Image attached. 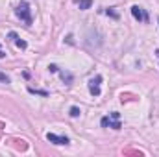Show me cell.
<instances>
[{
    "label": "cell",
    "mask_w": 159,
    "mask_h": 157,
    "mask_svg": "<svg viewBox=\"0 0 159 157\" xmlns=\"http://www.w3.org/2000/svg\"><path fill=\"white\" fill-rule=\"evenodd\" d=\"M100 83H102V76H94V78L89 79V92L93 96H100Z\"/></svg>",
    "instance_id": "obj_3"
},
{
    "label": "cell",
    "mask_w": 159,
    "mask_h": 157,
    "mask_svg": "<svg viewBox=\"0 0 159 157\" xmlns=\"http://www.w3.org/2000/svg\"><path fill=\"white\" fill-rule=\"evenodd\" d=\"M100 124H102V128L120 129V128H122V124H120V113H119V111H113V113H109L107 117H104L102 120H100Z\"/></svg>",
    "instance_id": "obj_2"
},
{
    "label": "cell",
    "mask_w": 159,
    "mask_h": 157,
    "mask_svg": "<svg viewBox=\"0 0 159 157\" xmlns=\"http://www.w3.org/2000/svg\"><path fill=\"white\" fill-rule=\"evenodd\" d=\"M131 15H133V19L139 20V22H148V13H146L141 6H133V7H131Z\"/></svg>",
    "instance_id": "obj_4"
},
{
    "label": "cell",
    "mask_w": 159,
    "mask_h": 157,
    "mask_svg": "<svg viewBox=\"0 0 159 157\" xmlns=\"http://www.w3.org/2000/svg\"><path fill=\"white\" fill-rule=\"evenodd\" d=\"M46 139L54 144H70V139L69 137H61V135H56V133H46Z\"/></svg>",
    "instance_id": "obj_5"
},
{
    "label": "cell",
    "mask_w": 159,
    "mask_h": 157,
    "mask_svg": "<svg viewBox=\"0 0 159 157\" xmlns=\"http://www.w3.org/2000/svg\"><path fill=\"white\" fill-rule=\"evenodd\" d=\"M61 78H63V81H67V83H70V81H72V76H70L69 72H61Z\"/></svg>",
    "instance_id": "obj_11"
},
{
    "label": "cell",
    "mask_w": 159,
    "mask_h": 157,
    "mask_svg": "<svg viewBox=\"0 0 159 157\" xmlns=\"http://www.w3.org/2000/svg\"><path fill=\"white\" fill-rule=\"evenodd\" d=\"M76 4H78L80 9H89L93 6V0H76Z\"/></svg>",
    "instance_id": "obj_7"
},
{
    "label": "cell",
    "mask_w": 159,
    "mask_h": 157,
    "mask_svg": "<svg viewBox=\"0 0 159 157\" xmlns=\"http://www.w3.org/2000/svg\"><path fill=\"white\" fill-rule=\"evenodd\" d=\"M0 81H2V83H9L11 79H9V76H7L6 72H2V70H0Z\"/></svg>",
    "instance_id": "obj_9"
},
{
    "label": "cell",
    "mask_w": 159,
    "mask_h": 157,
    "mask_svg": "<svg viewBox=\"0 0 159 157\" xmlns=\"http://www.w3.org/2000/svg\"><path fill=\"white\" fill-rule=\"evenodd\" d=\"M7 37H9V39H13V41H15V44H17V46H19L20 50H24V48L28 46V44H26V41L19 39V35H17L15 32H9V34H7Z\"/></svg>",
    "instance_id": "obj_6"
},
{
    "label": "cell",
    "mask_w": 159,
    "mask_h": 157,
    "mask_svg": "<svg viewBox=\"0 0 159 157\" xmlns=\"http://www.w3.org/2000/svg\"><path fill=\"white\" fill-rule=\"evenodd\" d=\"M156 54H157V57H159V48H157V50H156Z\"/></svg>",
    "instance_id": "obj_14"
},
{
    "label": "cell",
    "mask_w": 159,
    "mask_h": 157,
    "mask_svg": "<svg viewBox=\"0 0 159 157\" xmlns=\"http://www.w3.org/2000/svg\"><path fill=\"white\" fill-rule=\"evenodd\" d=\"M0 57H6V52H4L2 48H0Z\"/></svg>",
    "instance_id": "obj_13"
},
{
    "label": "cell",
    "mask_w": 159,
    "mask_h": 157,
    "mask_svg": "<svg viewBox=\"0 0 159 157\" xmlns=\"http://www.w3.org/2000/svg\"><path fill=\"white\" fill-rule=\"evenodd\" d=\"M15 15L26 24V26H30L32 24V9H30V4L28 2H20L19 6H17V9H15Z\"/></svg>",
    "instance_id": "obj_1"
},
{
    "label": "cell",
    "mask_w": 159,
    "mask_h": 157,
    "mask_svg": "<svg viewBox=\"0 0 159 157\" xmlns=\"http://www.w3.org/2000/svg\"><path fill=\"white\" fill-rule=\"evenodd\" d=\"M28 91H30L32 94H41V96H48V92H46V91H35V89H32V87H30Z\"/></svg>",
    "instance_id": "obj_10"
},
{
    "label": "cell",
    "mask_w": 159,
    "mask_h": 157,
    "mask_svg": "<svg viewBox=\"0 0 159 157\" xmlns=\"http://www.w3.org/2000/svg\"><path fill=\"white\" fill-rule=\"evenodd\" d=\"M80 113H81V111H80L78 107H76V105H72V107H70V117H80Z\"/></svg>",
    "instance_id": "obj_8"
},
{
    "label": "cell",
    "mask_w": 159,
    "mask_h": 157,
    "mask_svg": "<svg viewBox=\"0 0 159 157\" xmlns=\"http://www.w3.org/2000/svg\"><path fill=\"white\" fill-rule=\"evenodd\" d=\"M48 70H50V72H57L59 69H57V65H50V67H48Z\"/></svg>",
    "instance_id": "obj_12"
}]
</instances>
